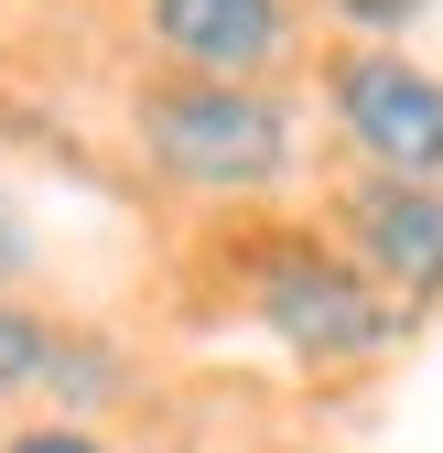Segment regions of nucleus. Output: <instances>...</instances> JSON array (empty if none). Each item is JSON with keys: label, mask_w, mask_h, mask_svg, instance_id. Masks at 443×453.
Instances as JSON below:
<instances>
[{"label": "nucleus", "mask_w": 443, "mask_h": 453, "mask_svg": "<svg viewBox=\"0 0 443 453\" xmlns=\"http://www.w3.org/2000/svg\"><path fill=\"white\" fill-rule=\"evenodd\" d=\"M130 141L162 184L184 195H270L303 162L292 141V97L282 87H238V76H174L162 65L141 97H130Z\"/></svg>", "instance_id": "1"}, {"label": "nucleus", "mask_w": 443, "mask_h": 453, "mask_svg": "<svg viewBox=\"0 0 443 453\" xmlns=\"http://www.w3.org/2000/svg\"><path fill=\"white\" fill-rule=\"evenodd\" d=\"M238 303H249V324L270 346H292L303 367H368V357H390L411 334V313L378 292L336 238H314V226H260L238 249Z\"/></svg>", "instance_id": "2"}, {"label": "nucleus", "mask_w": 443, "mask_h": 453, "mask_svg": "<svg viewBox=\"0 0 443 453\" xmlns=\"http://www.w3.org/2000/svg\"><path fill=\"white\" fill-rule=\"evenodd\" d=\"M324 119L357 151V173L443 184V76L411 43H336L324 54Z\"/></svg>", "instance_id": "3"}, {"label": "nucleus", "mask_w": 443, "mask_h": 453, "mask_svg": "<svg viewBox=\"0 0 443 453\" xmlns=\"http://www.w3.org/2000/svg\"><path fill=\"white\" fill-rule=\"evenodd\" d=\"M336 249H346L400 313H432V303H443V184L346 173V184H336Z\"/></svg>", "instance_id": "4"}, {"label": "nucleus", "mask_w": 443, "mask_h": 453, "mask_svg": "<svg viewBox=\"0 0 443 453\" xmlns=\"http://www.w3.org/2000/svg\"><path fill=\"white\" fill-rule=\"evenodd\" d=\"M141 33L174 76H238L270 87L292 65V0H141Z\"/></svg>", "instance_id": "5"}, {"label": "nucleus", "mask_w": 443, "mask_h": 453, "mask_svg": "<svg viewBox=\"0 0 443 453\" xmlns=\"http://www.w3.org/2000/svg\"><path fill=\"white\" fill-rule=\"evenodd\" d=\"M108 388H130V357H120V346H97L87 324H66V334H54V367H43V400H66V411H97Z\"/></svg>", "instance_id": "6"}, {"label": "nucleus", "mask_w": 443, "mask_h": 453, "mask_svg": "<svg viewBox=\"0 0 443 453\" xmlns=\"http://www.w3.org/2000/svg\"><path fill=\"white\" fill-rule=\"evenodd\" d=\"M54 313H33V303H12L0 292V400H22V388H43V367H54Z\"/></svg>", "instance_id": "7"}, {"label": "nucleus", "mask_w": 443, "mask_h": 453, "mask_svg": "<svg viewBox=\"0 0 443 453\" xmlns=\"http://www.w3.org/2000/svg\"><path fill=\"white\" fill-rule=\"evenodd\" d=\"M324 22H346V43H400L432 22V0H314Z\"/></svg>", "instance_id": "8"}, {"label": "nucleus", "mask_w": 443, "mask_h": 453, "mask_svg": "<svg viewBox=\"0 0 443 453\" xmlns=\"http://www.w3.org/2000/svg\"><path fill=\"white\" fill-rule=\"evenodd\" d=\"M0 453H120V442H97L87 421H33V432H12Z\"/></svg>", "instance_id": "9"}, {"label": "nucleus", "mask_w": 443, "mask_h": 453, "mask_svg": "<svg viewBox=\"0 0 443 453\" xmlns=\"http://www.w3.org/2000/svg\"><path fill=\"white\" fill-rule=\"evenodd\" d=\"M22 249H33V238H22V216L0 205V292H12V270H22Z\"/></svg>", "instance_id": "10"}]
</instances>
